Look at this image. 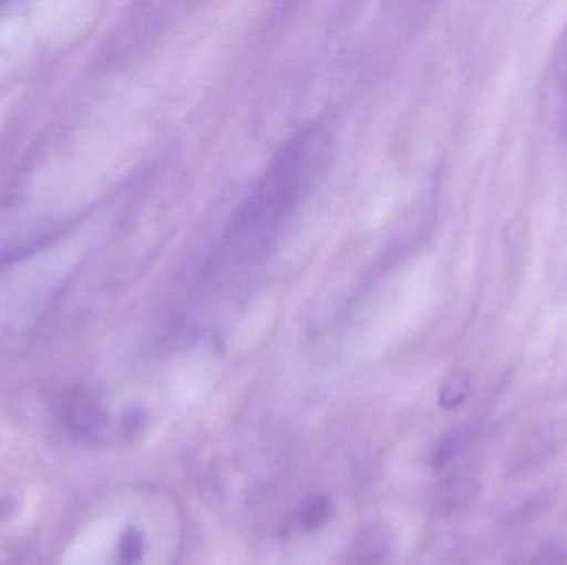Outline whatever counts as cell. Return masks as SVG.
I'll return each instance as SVG.
<instances>
[{"label": "cell", "instance_id": "1", "mask_svg": "<svg viewBox=\"0 0 567 565\" xmlns=\"http://www.w3.org/2000/svg\"><path fill=\"white\" fill-rule=\"evenodd\" d=\"M551 83L556 126L567 136V25L553 53Z\"/></svg>", "mask_w": 567, "mask_h": 565}, {"label": "cell", "instance_id": "2", "mask_svg": "<svg viewBox=\"0 0 567 565\" xmlns=\"http://www.w3.org/2000/svg\"><path fill=\"white\" fill-rule=\"evenodd\" d=\"M143 554V537L138 530L128 527L120 540V565H135Z\"/></svg>", "mask_w": 567, "mask_h": 565}, {"label": "cell", "instance_id": "3", "mask_svg": "<svg viewBox=\"0 0 567 565\" xmlns=\"http://www.w3.org/2000/svg\"><path fill=\"white\" fill-rule=\"evenodd\" d=\"M466 394H468V381L463 378H456V380L450 381L442 390V397H440V404L445 408H455L465 400Z\"/></svg>", "mask_w": 567, "mask_h": 565}, {"label": "cell", "instance_id": "4", "mask_svg": "<svg viewBox=\"0 0 567 565\" xmlns=\"http://www.w3.org/2000/svg\"><path fill=\"white\" fill-rule=\"evenodd\" d=\"M309 511L310 513L309 517H307V523L312 524V526H320V524L326 523V514H330L329 504L322 500L310 503Z\"/></svg>", "mask_w": 567, "mask_h": 565}]
</instances>
